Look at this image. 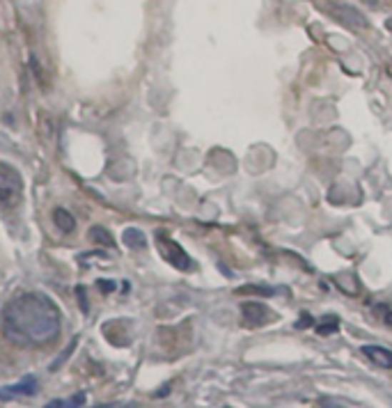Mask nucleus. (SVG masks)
Returning a JSON list of instances; mask_svg holds the SVG:
<instances>
[{
  "label": "nucleus",
  "instance_id": "nucleus-1",
  "mask_svg": "<svg viewBox=\"0 0 392 408\" xmlns=\"http://www.w3.org/2000/svg\"><path fill=\"white\" fill-rule=\"evenodd\" d=\"M3 333L19 347H46L56 342L62 328L60 307L41 292L14 296L3 310Z\"/></svg>",
  "mask_w": 392,
  "mask_h": 408
},
{
  "label": "nucleus",
  "instance_id": "nucleus-2",
  "mask_svg": "<svg viewBox=\"0 0 392 408\" xmlns=\"http://www.w3.org/2000/svg\"><path fill=\"white\" fill-rule=\"evenodd\" d=\"M24 195L21 172L9 163H0V207H14Z\"/></svg>",
  "mask_w": 392,
  "mask_h": 408
},
{
  "label": "nucleus",
  "instance_id": "nucleus-3",
  "mask_svg": "<svg viewBox=\"0 0 392 408\" xmlns=\"http://www.w3.org/2000/svg\"><path fill=\"white\" fill-rule=\"evenodd\" d=\"M156 246H159V250H161V257L166 259L168 264H172L174 269L189 271V269L193 267L191 257L186 255V250H184L174 239H170L166 232H156Z\"/></svg>",
  "mask_w": 392,
  "mask_h": 408
},
{
  "label": "nucleus",
  "instance_id": "nucleus-4",
  "mask_svg": "<svg viewBox=\"0 0 392 408\" xmlns=\"http://www.w3.org/2000/svg\"><path fill=\"white\" fill-rule=\"evenodd\" d=\"M39 385H37V379L35 377H26L24 381H19L14 385H5V388H0V399L3 402H12L16 397H32L37 394Z\"/></svg>",
  "mask_w": 392,
  "mask_h": 408
},
{
  "label": "nucleus",
  "instance_id": "nucleus-5",
  "mask_svg": "<svg viewBox=\"0 0 392 408\" xmlns=\"http://www.w3.org/2000/svg\"><path fill=\"white\" fill-rule=\"evenodd\" d=\"M333 16L340 21L342 26H346V28H351V30H365L369 24H367V19L358 12L356 7H348V5H337L335 9H333Z\"/></svg>",
  "mask_w": 392,
  "mask_h": 408
},
{
  "label": "nucleus",
  "instance_id": "nucleus-6",
  "mask_svg": "<svg viewBox=\"0 0 392 408\" xmlns=\"http://www.w3.org/2000/svg\"><path fill=\"white\" fill-rule=\"evenodd\" d=\"M241 312H243V324L248 328H259V326H264V322L271 317L266 312V307L264 305H259V303H246L241 307Z\"/></svg>",
  "mask_w": 392,
  "mask_h": 408
},
{
  "label": "nucleus",
  "instance_id": "nucleus-7",
  "mask_svg": "<svg viewBox=\"0 0 392 408\" xmlns=\"http://www.w3.org/2000/svg\"><path fill=\"white\" fill-rule=\"evenodd\" d=\"M363 354L374 362L378 367H386V369H392V351L383 349V347H363Z\"/></svg>",
  "mask_w": 392,
  "mask_h": 408
},
{
  "label": "nucleus",
  "instance_id": "nucleus-8",
  "mask_svg": "<svg viewBox=\"0 0 392 408\" xmlns=\"http://www.w3.org/2000/svg\"><path fill=\"white\" fill-rule=\"evenodd\" d=\"M122 241H124V246L131 250H145L147 248V239L138 227H126L122 232Z\"/></svg>",
  "mask_w": 392,
  "mask_h": 408
},
{
  "label": "nucleus",
  "instance_id": "nucleus-9",
  "mask_svg": "<svg viewBox=\"0 0 392 408\" xmlns=\"http://www.w3.org/2000/svg\"><path fill=\"white\" fill-rule=\"evenodd\" d=\"M53 223H56V227L60 232H64V234H69V232H74V227H76L74 216L67 212V209H62V207H58L56 212H53Z\"/></svg>",
  "mask_w": 392,
  "mask_h": 408
},
{
  "label": "nucleus",
  "instance_id": "nucleus-10",
  "mask_svg": "<svg viewBox=\"0 0 392 408\" xmlns=\"http://www.w3.org/2000/svg\"><path fill=\"white\" fill-rule=\"evenodd\" d=\"M49 408H79V406H85V392H79L69 397V399H53L46 404Z\"/></svg>",
  "mask_w": 392,
  "mask_h": 408
},
{
  "label": "nucleus",
  "instance_id": "nucleus-11",
  "mask_svg": "<svg viewBox=\"0 0 392 408\" xmlns=\"http://www.w3.org/2000/svg\"><path fill=\"white\" fill-rule=\"evenodd\" d=\"M90 237L96 241V244H101L106 248H115V239L111 237V232H108L106 227H99V225H94L90 229Z\"/></svg>",
  "mask_w": 392,
  "mask_h": 408
},
{
  "label": "nucleus",
  "instance_id": "nucleus-12",
  "mask_svg": "<svg viewBox=\"0 0 392 408\" xmlns=\"http://www.w3.org/2000/svg\"><path fill=\"white\" fill-rule=\"evenodd\" d=\"M337 330H340V319L333 317V314L323 317L321 322H319V326H317V333L319 335H333V333H337Z\"/></svg>",
  "mask_w": 392,
  "mask_h": 408
},
{
  "label": "nucleus",
  "instance_id": "nucleus-13",
  "mask_svg": "<svg viewBox=\"0 0 392 408\" xmlns=\"http://www.w3.org/2000/svg\"><path fill=\"white\" fill-rule=\"evenodd\" d=\"M76 344H79V337H74V339H71V344H69L67 349H64V351H62V354H60V356H58L56 360H53V365H51V372H56V369H60V367L64 365V360H67V358H69V356L74 354V349H76Z\"/></svg>",
  "mask_w": 392,
  "mask_h": 408
},
{
  "label": "nucleus",
  "instance_id": "nucleus-14",
  "mask_svg": "<svg viewBox=\"0 0 392 408\" xmlns=\"http://www.w3.org/2000/svg\"><path fill=\"white\" fill-rule=\"evenodd\" d=\"M376 307H378L381 317H383V322H386L388 326H392V307H390V305H376Z\"/></svg>",
  "mask_w": 392,
  "mask_h": 408
},
{
  "label": "nucleus",
  "instance_id": "nucleus-15",
  "mask_svg": "<svg viewBox=\"0 0 392 408\" xmlns=\"http://www.w3.org/2000/svg\"><path fill=\"white\" fill-rule=\"evenodd\" d=\"M76 296H79V301H81V310L87 314L90 305H87V299H85V287H76Z\"/></svg>",
  "mask_w": 392,
  "mask_h": 408
},
{
  "label": "nucleus",
  "instance_id": "nucleus-16",
  "mask_svg": "<svg viewBox=\"0 0 392 408\" xmlns=\"http://www.w3.org/2000/svg\"><path fill=\"white\" fill-rule=\"evenodd\" d=\"M96 287H101L104 294L115 292V280H96Z\"/></svg>",
  "mask_w": 392,
  "mask_h": 408
},
{
  "label": "nucleus",
  "instance_id": "nucleus-17",
  "mask_svg": "<svg viewBox=\"0 0 392 408\" xmlns=\"http://www.w3.org/2000/svg\"><path fill=\"white\" fill-rule=\"evenodd\" d=\"M310 326H314V319L305 312L303 317H298V322H296V328H310Z\"/></svg>",
  "mask_w": 392,
  "mask_h": 408
}]
</instances>
